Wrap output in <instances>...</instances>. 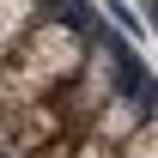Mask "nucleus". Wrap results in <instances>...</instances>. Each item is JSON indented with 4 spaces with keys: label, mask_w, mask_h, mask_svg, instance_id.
<instances>
[{
    "label": "nucleus",
    "mask_w": 158,
    "mask_h": 158,
    "mask_svg": "<svg viewBox=\"0 0 158 158\" xmlns=\"http://www.w3.org/2000/svg\"><path fill=\"white\" fill-rule=\"evenodd\" d=\"M79 61H85V43H79L73 24H31L19 37V49L6 55V67H0V98L12 103H49L67 85V79L79 73Z\"/></svg>",
    "instance_id": "nucleus-1"
},
{
    "label": "nucleus",
    "mask_w": 158,
    "mask_h": 158,
    "mask_svg": "<svg viewBox=\"0 0 158 158\" xmlns=\"http://www.w3.org/2000/svg\"><path fill=\"white\" fill-rule=\"evenodd\" d=\"M140 122H146V116H140V103H134V98H122V91H116V98L103 103V110H98L91 122H85V128H91L98 140H110V146H122V140L134 134Z\"/></svg>",
    "instance_id": "nucleus-2"
},
{
    "label": "nucleus",
    "mask_w": 158,
    "mask_h": 158,
    "mask_svg": "<svg viewBox=\"0 0 158 158\" xmlns=\"http://www.w3.org/2000/svg\"><path fill=\"white\" fill-rule=\"evenodd\" d=\"M31 6L37 0H0V67L19 49V31H31Z\"/></svg>",
    "instance_id": "nucleus-3"
},
{
    "label": "nucleus",
    "mask_w": 158,
    "mask_h": 158,
    "mask_svg": "<svg viewBox=\"0 0 158 158\" xmlns=\"http://www.w3.org/2000/svg\"><path fill=\"white\" fill-rule=\"evenodd\" d=\"M116 158H158V116H146V122H140L134 134L122 140V152H116Z\"/></svg>",
    "instance_id": "nucleus-4"
}]
</instances>
